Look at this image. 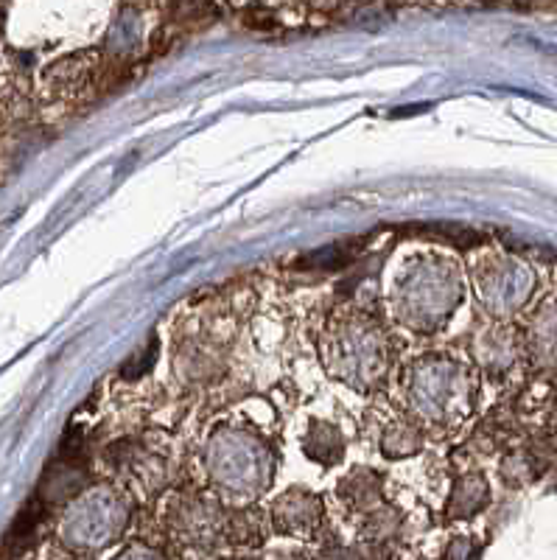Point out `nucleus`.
Instances as JSON below:
<instances>
[{
    "instance_id": "f257e3e1",
    "label": "nucleus",
    "mask_w": 557,
    "mask_h": 560,
    "mask_svg": "<svg viewBox=\"0 0 557 560\" xmlns=\"http://www.w3.org/2000/svg\"><path fill=\"white\" fill-rule=\"evenodd\" d=\"M154 353H157V339H152V342H149V350H146V353H140V359L135 356L132 362L126 364L124 370H121V373H124V378L143 376V373H146V370H149V367L154 364Z\"/></svg>"
}]
</instances>
